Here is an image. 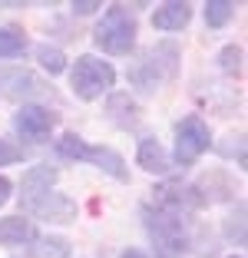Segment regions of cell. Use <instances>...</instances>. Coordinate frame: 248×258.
<instances>
[{
  "mask_svg": "<svg viewBox=\"0 0 248 258\" xmlns=\"http://www.w3.org/2000/svg\"><path fill=\"white\" fill-rule=\"evenodd\" d=\"M37 60H40V67L46 70V73H63V70H67V60H63V53L60 50H56V46H37Z\"/></svg>",
  "mask_w": 248,
  "mask_h": 258,
  "instance_id": "obj_15",
  "label": "cell"
},
{
  "mask_svg": "<svg viewBox=\"0 0 248 258\" xmlns=\"http://www.w3.org/2000/svg\"><path fill=\"white\" fill-rule=\"evenodd\" d=\"M232 258H241V255H232Z\"/></svg>",
  "mask_w": 248,
  "mask_h": 258,
  "instance_id": "obj_21",
  "label": "cell"
},
{
  "mask_svg": "<svg viewBox=\"0 0 248 258\" xmlns=\"http://www.w3.org/2000/svg\"><path fill=\"white\" fill-rule=\"evenodd\" d=\"M146 232L156 245L159 258H182L185 251V222L172 209H149L146 212Z\"/></svg>",
  "mask_w": 248,
  "mask_h": 258,
  "instance_id": "obj_1",
  "label": "cell"
},
{
  "mask_svg": "<svg viewBox=\"0 0 248 258\" xmlns=\"http://www.w3.org/2000/svg\"><path fill=\"white\" fill-rule=\"evenodd\" d=\"M70 80H73V93L80 99H99L116 83V70L106 60H96V56H80Z\"/></svg>",
  "mask_w": 248,
  "mask_h": 258,
  "instance_id": "obj_4",
  "label": "cell"
},
{
  "mask_svg": "<svg viewBox=\"0 0 248 258\" xmlns=\"http://www.w3.org/2000/svg\"><path fill=\"white\" fill-rule=\"evenodd\" d=\"M218 63H222V70H238L241 67V46H225Z\"/></svg>",
  "mask_w": 248,
  "mask_h": 258,
  "instance_id": "obj_17",
  "label": "cell"
},
{
  "mask_svg": "<svg viewBox=\"0 0 248 258\" xmlns=\"http://www.w3.org/2000/svg\"><path fill=\"white\" fill-rule=\"evenodd\" d=\"M7 199H10V182L4 179V175H0V205L7 202Z\"/></svg>",
  "mask_w": 248,
  "mask_h": 258,
  "instance_id": "obj_19",
  "label": "cell"
},
{
  "mask_svg": "<svg viewBox=\"0 0 248 258\" xmlns=\"http://www.w3.org/2000/svg\"><path fill=\"white\" fill-rule=\"evenodd\" d=\"M212 136H209V126L202 122V116H185L175 129V162L179 166H192V162L209 149Z\"/></svg>",
  "mask_w": 248,
  "mask_h": 258,
  "instance_id": "obj_5",
  "label": "cell"
},
{
  "mask_svg": "<svg viewBox=\"0 0 248 258\" xmlns=\"http://www.w3.org/2000/svg\"><path fill=\"white\" fill-rule=\"evenodd\" d=\"M53 126H56V116H53L50 109H43V106H23L20 113L14 116V129L23 139H30V143L50 139Z\"/></svg>",
  "mask_w": 248,
  "mask_h": 258,
  "instance_id": "obj_7",
  "label": "cell"
},
{
  "mask_svg": "<svg viewBox=\"0 0 248 258\" xmlns=\"http://www.w3.org/2000/svg\"><path fill=\"white\" fill-rule=\"evenodd\" d=\"M33 258H70V242L60 235H40L30 245Z\"/></svg>",
  "mask_w": 248,
  "mask_h": 258,
  "instance_id": "obj_12",
  "label": "cell"
},
{
  "mask_svg": "<svg viewBox=\"0 0 248 258\" xmlns=\"http://www.w3.org/2000/svg\"><path fill=\"white\" fill-rule=\"evenodd\" d=\"M37 238V228L30 219L23 215H10V219H0V245H23Z\"/></svg>",
  "mask_w": 248,
  "mask_h": 258,
  "instance_id": "obj_9",
  "label": "cell"
},
{
  "mask_svg": "<svg viewBox=\"0 0 248 258\" xmlns=\"http://www.w3.org/2000/svg\"><path fill=\"white\" fill-rule=\"evenodd\" d=\"M122 258H146V255H143V251H139V248H129V251H126V255H122Z\"/></svg>",
  "mask_w": 248,
  "mask_h": 258,
  "instance_id": "obj_20",
  "label": "cell"
},
{
  "mask_svg": "<svg viewBox=\"0 0 248 258\" xmlns=\"http://www.w3.org/2000/svg\"><path fill=\"white\" fill-rule=\"evenodd\" d=\"M189 20H192V7H189V4H179V0H172V4H162V7L152 14L156 30H182Z\"/></svg>",
  "mask_w": 248,
  "mask_h": 258,
  "instance_id": "obj_10",
  "label": "cell"
},
{
  "mask_svg": "<svg viewBox=\"0 0 248 258\" xmlns=\"http://www.w3.org/2000/svg\"><path fill=\"white\" fill-rule=\"evenodd\" d=\"M23 159V149L14 146L10 139H0V166H14V162Z\"/></svg>",
  "mask_w": 248,
  "mask_h": 258,
  "instance_id": "obj_16",
  "label": "cell"
},
{
  "mask_svg": "<svg viewBox=\"0 0 248 258\" xmlns=\"http://www.w3.org/2000/svg\"><path fill=\"white\" fill-rule=\"evenodd\" d=\"M0 90L7 96H37L43 93V83L30 70H0Z\"/></svg>",
  "mask_w": 248,
  "mask_h": 258,
  "instance_id": "obj_8",
  "label": "cell"
},
{
  "mask_svg": "<svg viewBox=\"0 0 248 258\" xmlns=\"http://www.w3.org/2000/svg\"><path fill=\"white\" fill-rule=\"evenodd\" d=\"M139 166L146 172H165L169 169V156H165V149L156 139H143L139 143Z\"/></svg>",
  "mask_w": 248,
  "mask_h": 258,
  "instance_id": "obj_11",
  "label": "cell"
},
{
  "mask_svg": "<svg viewBox=\"0 0 248 258\" xmlns=\"http://www.w3.org/2000/svg\"><path fill=\"white\" fill-rule=\"evenodd\" d=\"M232 10H235V4H228V0H209L205 4V23L209 27H225Z\"/></svg>",
  "mask_w": 248,
  "mask_h": 258,
  "instance_id": "obj_14",
  "label": "cell"
},
{
  "mask_svg": "<svg viewBox=\"0 0 248 258\" xmlns=\"http://www.w3.org/2000/svg\"><path fill=\"white\" fill-rule=\"evenodd\" d=\"M23 209L30 215H37V219H46V222H73L76 219V202L67 199L63 192H53V189L23 196Z\"/></svg>",
  "mask_w": 248,
  "mask_h": 258,
  "instance_id": "obj_6",
  "label": "cell"
},
{
  "mask_svg": "<svg viewBox=\"0 0 248 258\" xmlns=\"http://www.w3.org/2000/svg\"><path fill=\"white\" fill-rule=\"evenodd\" d=\"M56 149H60V156H67V159H83V162H93L96 169H103V172H109L113 179H126V162H122V156L116 149H106V146H90L83 143L76 133H67V136L56 143Z\"/></svg>",
  "mask_w": 248,
  "mask_h": 258,
  "instance_id": "obj_3",
  "label": "cell"
},
{
  "mask_svg": "<svg viewBox=\"0 0 248 258\" xmlns=\"http://www.w3.org/2000/svg\"><path fill=\"white\" fill-rule=\"evenodd\" d=\"M96 7H103L99 0H76V4H73V10H76V14H93Z\"/></svg>",
  "mask_w": 248,
  "mask_h": 258,
  "instance_id": "obj_18",
  "label": "cell"
},
{
  "mask_svg": "<svg viewBox=\"0 0 248 258\" xmlns=\"http://www.w3.org/2000/svg\"><path fill=\"white\" fill-rule=\"evenodd\" d=\"M93 40L103 46L106 53L126 56L129 50L136 46V20H133V14H129L126 7H119V4H116V7H109L103 14V20L96 23Z\"/></svg>",
  "mask_w": 248,
  "mask_h": 258,
  "instance_id": "obj_2",
  "label": "cell"
},
{
  "mask_svg": "<svg viewBox=\"0 0 248 258\" xmlns=\"http://www.w3.org/2000/svg\"><path fill=\"white\" fill-rule=\"evenodd\" d=\"M27 50V37L14 27H0V56H20Z\"/></svg>",
  "mask_w": 248,
  "mask_h": 258,
  "instance_id": "obj_13",
  "label": "cell"
}]
</instances>
